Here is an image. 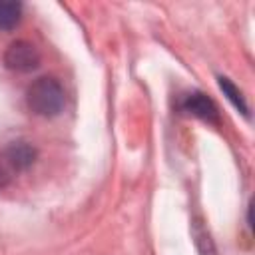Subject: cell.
Here are the masks:
<instances>
[{"mask_svg": "<svg viewBox=\"0 0 255 255\" xmlns=\"http://www.w3.org/2000/svg\"><path fill=\"white\" fill-rule=\"evenodd\" d=\"M26 102H28V108L36 116L54 118L62 112L66 104V94H64L62 84L56 78L44 76L30 84L26 92Z\"/></svg>", "mask_w": 255, "mask_h": 255, "instance_id": "1", "label": "cell"}, {"mask_svg": "<svg viewBox=\"0 0 255 255\" xmlns=\"http://www.w3.org/2000/svg\"><path fill=\"white\" fill-rule=\"evenodd\" d=\"M4 64L14 72H32L40 66V52L26 40H16L4 54Z\"/></svg>", "mask_w": 255, "mask_h": 255, "instance_id": "2", "label": "cell"}, {"mask_svg": "<svg viewBox=\"0 0 255 255\" xmlns=\"http://www.w3.org/2000/svg\"><path fill=\"white\" fill-rule=\"evenodd\" d=\"M181 108H183L187 114L197 116V118H201V120H205V122H213V124H215V122H219L217 106H215V104H213V100H209L205 94L195 92V94L185 96V100H183Z\"/></svg>", "mask_w": 255, "mask_h": 255, "instance_id": "3", "label": "cell"}, {"mask_svg": "<svg viewBox=\"0 0 255 255\" xmlns=\"http://www.w3.org/2000/svg\"><path fill=\"white\" fill-rule=\"evenodd\" d=\"M4 159L12 169H26L36 159V149L26 141H14L6 147Z\"/></svg>", "mask_w": 255, "mask_h": 255, "instance_id": "4", "label": "cell"}, {"mask_svg": "<svg viewBox=\"0 0 255 255\" xmlns=\"http://www.w3.org/2000/svg\"><path fill=\"white\" fill-rule=\"evenodd\" d=\"M22 16V4L0 0V30H12Z\"/></svg>", "mask_w": 255, "mask_h": 255, "instance_id": "5", "label": "cell"}, {"mask_svg": "<svg viewBox=\"0 0 255 255\" xmlns=\"http://www.w3.org/2000/svg\"><path fill=\"white\" fill-rule=\"evenodd\" d=\"M219 88L223 90V94L227 96V100L243 114V116H247V104H245V100H243V96H241V92L235 88V84L229 80V78H219Z\"/></svg>", "mask_w": 255, "mask_h": 255, "instance_id": "6", "label": "cell"}, {"mask_svg": "<svg viewBox=\"0 0 255 255\" xmlns=\"http://www.w3.org/2000/svg\"><path fill=\"white\" fill-rule=\"evenodd\" d=\"M8 183V175H6V171L0 167V187H4Z\"/></svg>", "mask_w": 255, "mask_h": 255, "instance_id": "7", "label": "cell"}]
</instances>
